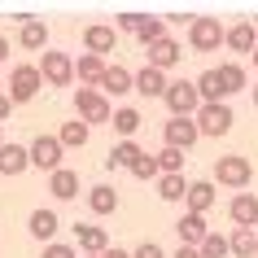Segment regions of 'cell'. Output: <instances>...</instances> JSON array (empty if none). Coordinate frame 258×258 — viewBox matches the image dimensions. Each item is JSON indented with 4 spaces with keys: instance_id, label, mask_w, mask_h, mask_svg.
Listing matches in <instances>:
<instances>
[{
    "instance_id": "obj_1",
    "label": "cell",
    "mask_w": 258,
    "mask_h": 258,
    "mask_svg": "<svg viewBox=\"0 0 258 258\" xmlns=\"http://www.w3.org/2000/svg\"><path fill=\"white\" fill-rule=\"evenodd\" d=\"M166 109H171V118H197V109L206 105L202 92H197V79H171L166 88Z\"/></svg>"
},
{
    "instance_id": "obj_2",
    "label": "cell",
    "mask_w": 258,
    "mask_h": 258,
    "mask_svg": "<svg viewBox=\"0 0 258 258\" xmlns=\"http://www.w3.org/2000/svg\"><path fill=\"white\" fill-rule=\"evenodd\" d=\"M249 179H254V162L245 153H223V158H215V184L241 192V188H249Z\"/></svg>"
},
{
    "instance_id": "obj_3",
    "label": "cell",
    "mask_w": 258,
    "mask_h": 258,
    "mask_svg": "<svg viewBox=\"0 0 258 258\" xmlns=\"http://www.w3.org/2000/svg\"><path fill=\"white\" fill-rule=\"evenodd\" d=\"M75 118H83L88 127L114 122V105H109V96L96 92V88H75Z\"/></svg>"
},
{
    "instance_id": "obj_4",
    "label": "cell",
    "mask_w": 258,
    "mask_h": 258,
    "mask_svg": "<svg viewBox=\"0 0 258 258\" xmlns=\"http://www.w3.org/2000/svg\"><path fill=\"white\" fill-rule=\"evenodd\" d=\"M219 44H228V27L219 18H192V27H188L192 53H219Z\"/></svg>"
},
{
    "instance_id": "obj_5",
    "label": "cell",
    "mask_w": 258,
    "mask_h": 258,
    "mask_svg": "<svg viewBox=\"0 0 258 258\" xmlns=\"http://www.w3.org/2000/svg\"><path fill=\"white\" fill-rule=\"evenodd\" d=\"M40 88H44V75H40V66H14L9 70V96H14V105H27V101H35L40 96Z\"/></svg>"
},
{
    "instance_id": "obj_6",
    "label": "cell",
    "mask_w": 258,
    "mask_h": 258,
    "mask_svg": "<svg viewBox=\"0 0 258 258\" xmlns=\"http://www.w3.org/2000/svg\"><path fill=\"white\" fill-rule=\"evenodd\" d=\"M40 75H44L48 88H70V83H75V57L48 48V53L40 57Z\"/></svg>"
},
{
    "instance_id": "obj_7",
    "label": "cell",
    "mask_w": 258,
    "mask_h": 258,
    "mask_svg": "<svg viewBox=\"0 0 258 258\" xmlns=\"http://www.w3.org/2000/svg\"><path fill=\"white\" fill-rule=\"evenodd\" d=\"M232 122H236V114H232L228 101H219V105H202V109H197V132H202V136H228Z\"/></svg>"
},
{
    "instance_id": "obj_8",
    "label": "cell",
    "mask_w": 258,
    "mask_h": 258,
    "mask_svg": "<svg viewBox=\"0 0 258 258\" xmlns=\"http://www.w3.org/2000/svg\"><path fill=\"white\" fill-rule=\"evenodd\" d=\"M27 149H31V166H40V171H48V175L61 171V153H66V145H61L57 136H35Z\"/></svg>"
},
{
    "instance_id": "obj_9",
    "label": "cell",
    "mask_w": 258,
    "mask_h": 258,
    "mask_svg": "<svg viewBox=\"0 0 258 258\" xmlns=\"http://www.w3.org/2000/svg\"><path fill=\"white\" fill-rule=\"evenodd\" d=\"M75 249L83 258H105L114 245H109L105 228H96V223H75Z\"/></svg>"
},
{
    "instance_id": "obj_10",
    "label": "cell",
    "mask_w": 258,
    "mask_h": 258,
    "mask_svg": "<svg viewBox=\"0 0 258 258\" xmlns=\"http://www.w3.org/2000/svg\"><path fill=\"white\" fill-rule=\"evenodd\" d=\"M162 140H166V149L188 153L192 145L202 140V132H197V118H171V122H162Z\"/></svg>"
},
{
    "instance_id": "obj_11",
    "label": "cell",
    "mask_w": 258,
    "mask_h": 258,
    "mask_svg": "<svg viewBox=\"0 0 258 258\" xmlns=\"http://www.w3.org/2000/svg\"><path fill=\"white\" fill-rule=\"evenodd\" d=\"M175 236H179V245L202 249L206 236H210V228H206V215H192V210H184V215L175 219Z\"/></svg>"
},
{
    "instance_id": "obj_12",
    "label": "cell",
    "mask_w": 258,
    "mask_h": 258,
    "mask_svg": "<svg viewBox=\"0 0 258 258\" xmlns=\"http://www.w3.org/2000/svg\"><path fill=\"white\" fill-rule=\"evenodd\" d=\"M83 48H88L92 57L114 53V48H118V31L105 27V22H92V27H83Z\"/></svg>"
},
{
    "instance_id": "obj_13",
    "label": "cell",
    "mask_w": 258,
    "mask_h": 258,
    "mask_svg": "<svg viewBox=\"0 0 258 258\" xmlns=\"http://www.w3.org/2000/svg\"><path fill=\"white\" fill-rule=\"evenodd\" d=\"M228 48L232 53H249L254 57V48H258V27H254V18H241V22H232L228 27Z\"/></svg>"
},
{
    "instance_id": "obj_14",
    "label": "cell",
    "mask_w": 258,
    "mask_h": 258,
    "mask_svg": "<svg viewBox=\"0 0 258 258\" xmlns=\"http://www.w3.org/2000/svg\"><path fill=\"white\" fill-rule=\"evenodd\" d=\"M179 61H184V44L171 40V35H166V40H158V44L149 48V66L162 70V75H166V70H175Z\"/></svg>"
},
{
    "instance_id": "obj_15",
    "label": "cell",
    "mask_w": 258,
    "mask_h": 258,
    "mask_svg": "<svg viewBox=\"0 0 258 258\" xmlns=\"http://www.w3.org/2000/svg\"><path fill=\"white\" fill-rule=\"evenodd\" d=\"M57 228H61V219H57V210H48V206H40V210H31V219H27V232L35 236V241L53 245Z\"/></svg>"
},
{
    "instance_id": "obj_16",
    "label": "cell",
    "mask_w": 258,
    "mask_h": 258,
    "mask_svg": "<svg viewBox=\"0 0 258 258\" xmlns=\"http://www.w3.org/2000/svg\"><path fill=\"white\" fill-rule=\"evenodd\" d=\"M228 219L236 228H258V197L254 192H236L228 202Z\"/></svg>"
},
{
    "instance_id": "obj_17",
    "label": "cell",
    "mask_w": 258,
    "mask_h": 258,
    "mask_svg": "<svg viewBox=\"0 0 258 258\" xmlns=\"http://www.w3.org/2000/svg\"><path fill=\"white\" fill-rule=\"evenodd\" d=\"M27 166H31V149H27V145H14V140H9V145H0V175L18 179Z\"/></svg>"
},
{
    "instance_id": "obj_18",
    "label": "cell",
    "mask_w": 258,
    "mask_h": 258,
    "mask_svg": "<svg viewBox=\"0 0 258 258\" xmlns=\"http://www.w3.org/2000/svg\"><path fill=\"white\" fill-rule=\"evenodd\" d=\"M105 57H92V53H83L79 61H75V79L83 83V88H96L101 92V83H105Z\"/></svg>"
},
{
    "instance_id": "obj_19",
    "label": "cell",
    "mask_w": 258,
    "mask_h": 258,
    "mask_svg": "<svg viewBox=\"0 0 258 258\" xmlns=\"http://www.w3.org/2000/svg\"><path fill=\"white\" fill-rule=\"evenodd\" d=\"M18 44H22L27 53H48V27H44V18L31 14V22L18 27Z\"/></svg>"
},
{
    "instance_id": "obj_20",
    "label": "cell",
    "mask_w": 258,
    "mask_h": 258,
    "mask_svg": "<svg viewBox=\"0 0 258 258\" xmlns=\"http://www.w3.org/2000/svg\"><path fill=\"white\" fill-rule=\"evenodd\" d=\"M215 179H192L188 184V197H184V210H192V215H206L210 206H215Z\"/></svg>"
},
{
    "instance_id": "obj_21",
    "label": "cell",
    "mask_w": 258,
    "mask_h": 258,
    "mask_svg": "<svg viewBox=\"0 0 258 258\" xmlns=\"http://www.w3.org/2000/svg\"><path fill=\"white\" fill-rule=\"evenodd\" d=\"M48 192H53L57 202H75V197H79V171H70V166L53 171V175H48Z\"/></svg>"
},
{
    "instance_id": "obj_22",
    "label": "cell",
    "mask_w": 258,
    "mask_h": 258,
    "mask_svg": "<svg viewBox=\"0 0 258 258\" xmlns=\"http://www.w3.org/2000/svg\"><path fill=\"white\" fill-rule=\"evenodd\" d=\"M140 158H145V149H140L136 140H118V145H114V149H109L105 166H109V171H118V166H122V171H132V166H136Z\"/></svg>"
},
{
    "instance_id": "obj_23",
    "label": "cell",
    "mask_w": 258,
    "mask_h": 258,
    "mask_svg": "<svg viewBox=\"0 0 258 258\" xmlns=\"http://www.w3.org/2000/svg\"><path fill=\"white\" fill-rule=\"evenodd\" d=\"M101 92L105 96H127V92H136V75L127 66H109L105 70V83H101Z\"/></svg>"
},
{
    "instance_id": "obj_24",
    "label": "cell",
    "mask_w": 258,
    "mask_h": 258,
    "mask_svg": "<svg viewBox=\"0 0 258 258\" xmlns=\"http://www.w3.org/2000/svg\"><path fill=\"white\" fill-rule=\"evenodd\" d=\"M166 88H171V79H166L162 70H153V66H145V70H136V92L140 96H166Z\"/></svg>"
},
{
    "instance_id": "obj_25",
    "label": "cell",
    "mask_w": 258,
    "mask_h": 258,
    "mask_svg": "<svg viewBox=\"0 0 258 258\" xmlns=\"http://www.w3.org/2000/svg\"><path fill=\"white\" fill-rule=\"evenodd\" d=\"M88 210H92V215H114V210H118V188L92 184V188H88Z\"/></svg>"
},
{
    "instance_id": "obj_26",
    "label": "cell",
    "mask_w": 258,
    "mask_h": 258,
    "mask_svg": "<svg viewBox=\"0 0 258 258\" xmlns=\"http://www.w3.org/2000/svg\"><path fill=\"white\" fill-rule=\"evenodd\" d=\"M197 92H202L206 105L228 101V96H223V79H219V66H210V70H202V75H197Z\"/></svg>"
},
{
    "instance_id": "obj_27",
    "label": "cell",
    "mask_w": 258,
    "mask_h": 258,
    "mask_svg": "<svg viewBox=\"0 0 258 258\" xmlns=\"http://www.w3.org/2000/svg\"><path fill=\"white\" fill-rule=\"evenodd\" d=\"M219 79H223V96H236V92H245L249 75H245L241 61H223V66H219Z\"/></svg>"
},
{
    "instance_id": "obj_28",
    "label": "cell",
    "mask_w": 258,
    "mask_h": 258,
    "mask_svg": "<svg viewBox=\"0 0 258 258\" xmlns=\"http://www.w3.org/2000/svg\"><path fill=\"white\" fill-rule=\"evenodd\" d=\"M232 258H258V232L254 228H232Z\"/></svg>"
},
{
    "instance_id": "obj_29",
    "label": "cell",
    "mask_w": 258,
    "mask_h": 258,
    "mask_svg": "<svg viewBox=\"0 0 258 258\" xmlns=\"http://www.w3.org/2000/svg\"><path fill=\"white\" fill-rule=\"evenodd\" d=\"M140 109H132V105H122V109H114V122H109V127H114V132H118L122 140H136V132H140Z\"/></svg>"
},
{
    "instance_id": "obj_30",
    "label": "cell",
    "mask_w": 258,
    "mask_h": 258,
    "mask_svg": "<svg viewBox=\"0 0 258 258\" xmlns=\"http://www.w3.org/2000/svg\"><path fill=\"white\" fill-rule=\"evenodd\" d=\"M88 136H92V127L83 118H75V122H61V132H57V140L66 145V149H83L88 145Z\"/></svg>"
},
{
    "instance_id": "obj_31",
    "label": "cell",
    "mask_w": 258,
    "mask_h": 258,
    "mask_svg": "<svg viewBox=\"0 0 258 258\" xmlns=\"http://www.w3.org/2000/svg\"><path fill=\"white\" fill-rule=\"evenodd\" d=\"M158 197H162V202H184V197H188V179L184 175H162L158 179Z\"/></svg>"
},
{
    "instance_id": "obj_32",
    "label": "cell",
    "mask_w": 258,
    "mask_h": 258,
    "mask_svg": "<svg viewBox=\"0 0 258 258\" xmlns=\"http://www.w3.org/2000/svg\"><path fill=\"white\" fill-rule=\"evenodd\" d=\"M132 175H136V179H153V184H158V179H162V162H158V153H145V158L132 166Z\"/></svg>"
},
{
    "instance_id": "obj_33",
    "label": "cell",
    "mask_w": 258,
    "mask_h": 258,
    "mask_svg": "<svg viewBox=\"0 0 258 258\" xmlns=\"http://www.w3.org/2000/svg\"><path fill=\"white\" fill-rule=\"evenodd\" d=\"M136 40L145 44V48H153L158 40H166V18H149V22L140 27V35H136Z\"/></svg>"
},
{
    "instance_id": "obj_34",
    "label": "cell",
    "mask_w": 258,
    "mask_h": 258,
    "mask_svg": "<svg viewBox=\"0 0 258 258\" xmlns=\"http://www.w3.org/2000/svg\"><path fill=\"white\" fill-rule=\"evenodd\" d=\"M228 254H232V241H228V236H219V232H210L206 245H202V258H228Z\"/></svg>"
},
{
    "instance_id": "obj_35",
    "label": "cell",
    "mask_w": 258,
    "mask_h": 258,
    "mask_svg": "<svg viewBox=\"0 0 258 258\" xmlns=\"http://www.w3.org/2000/svg\"><path fill=\"white\" fill-rule=\"evenodd\" d=\"M158 162H162V175H184V153H179V149H166V145H162Z\"/></svg>"
},
{
    "instance_id": "obj_36",
    "label": "cell",
    "mask_w": 258,
    "mask_h": 258,
    "mask_svg": "<svg viewBox=\"0 0 258 258\" xmlns=\"http://www.w3.org/2000/svg\"><path fill=\"white\" fill-rule=\"evenodd\" d=\"M145 22H149L145 14H118V18H114V31H132V35H140Z\"/></svg>"
},
{
    "instance_id": "obj_37",
    "label": "cell",
    "mask_w": 258,
    "mask_h": 258,
    "mask_svg": "<svg viewBox=\"0 0 258 258\" xmlns=\"http://www.w3.org/2000/svg\"><path fill=\"white\" fill-rule=\"evenodd\" d=\"M40 258H79V249H75V245H66V241H53V245H44Z\"/></svg>"
},
{
    "instance_id": "obj_38",
    "label": "cell",
    "mask_w": 258,
    "mask_h": 258,
    "mask_svg": "<svg viewBox=\"0 0 258 258\" xmlns=\"http://www.w3.org/2000/svg\"><path fill=\"white\" fill-rule=\"evenodd\" d=\"M132 258H171V254H166L158 241H145V245H136V249H132Z\"/></svg>"
},
{
    "instance_id": "obj_39",
    "label": "cell",
    "mask_w": 258,
    "mask_h": 258,
    "mask_svg": "<svg viewBox=\"0 0 258 258\" xmlns=\"http://www.w3.org/2000/svg\"><path fill=\"white\" fill-rule=\"evenodd\" d=\"M9 114H14V96L0 92V127H5V118H9Z\"/></svg>"
},
{
    "instance_id": "obj_40",
    "label": "cell",
    "mask_w": 258,
    "mask_h": 258,
    "mask_svg": "<svg viewBox=\"0 0 258 258\" xmlns=\"http://www.w3.org/2000/svg\"><path fill=\"white\" fill-rule=\"evenodd\" d=\"M171 258H202V249H192V245H179Z\"/></svg>"
},
{
    "instance_id": "obj_41",
    "label": "cell",
    "mask_w": 258,
    "mask_h": 258,
    "mask_svg": "<svg viewBox=\"0 0 258 258\" xmlns=\"http://www.w3.org/2000/svg\"><path fill=\"white\" fill-rule=\"evenodd\" d=\"M105 258H132V249H118V245H114V249H109Z\"/></svg>"
},
{
    "instance_id": "obj_42",
    "label": "cell",
    "mask_w": 258,
    "mask_h": 258,
    "mask_svg": "<svg viewBox=\"0 0 258 258\" xmlns=\"http://www.w3.org/2000/svg\"><path fill=\"white\" fill-rule=\"evenodd\" d=\"M9 57V35H0V61Z\"/></svg>"
},
{
    "instance_id": "obj_43",
    "label": "cell",
    "mask_w": 258,
    "mask_h": 258,
    "mask_svg": "<svg viewBox=\"0 0 258 258\" xmlns=\"http://www.w3.org/2000/svg\"><path fill=\"white\" fill-rule=\"evenodd\" d=\"M249 92H254V109H258V83H254V88H249Z\"/></svg>"
},
{
    "instance_id": "obj_44",
    "label": "cell",
    "mask_w": 258,
    "mask_h": 258,
    "mask_svg": "<svg viewBox=\"0 0 258 258\" xmlns=\"http://www.w3.org/2000/svg\"><path fill=\"white\" fill-rule=\"evenodd\" d=\"M254 70H258V48H254Z\"/></svg>"
},
{
    "instance_id": "obj_45",
    "label": "cell",
    "mask_w": 258,
    "mask_h": 258,
    "mask_svg": "<svg viewBox=\"0 0 258 258\" xmlns=\"http://www.w3.org/2000/svg\"><path fill=\"white\" fill-rule=\"evenodd\" d=\"M0 145H5V132H0Z\"/></svg>"
},
{
    "instance_id": "obj_46",
    "label": "cell",
    "mask_w": 258,
    "mask_h": 258,
    "mask_svg": "<svg viewBox=\"0 0 258 258\" xmlns=\"http://www.w3.org/2000/svg\"><path fill=\"white\" fill-rule=\"evenodd\" d=\"M254 27H258V18H254Z\"/></svg>"
}]
</instances>
